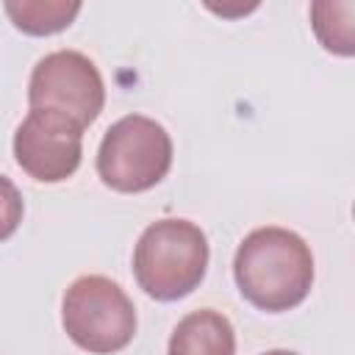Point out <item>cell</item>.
<instances>
[{
    "instance_id": "obj_11",
    "label": "cell",
    "mask_w": 355,
    "mask_h": 355,
    "mask_svg": "<svg viewBox=\"0 0 355 355\" xmlns=\"http://www.w3.org/2000/svg\"><path fill=\"white\" fill-rule=\"evenodd\" d=\"M258 8V3H250V6H241V8H225V6H208V11H214V14H219V17H241V14H250V11H255Z\"/></svg>"
},
{
    "instance_id": "obj_1",
    "label": "cell",
    "mask_w": 355,
    "mask_h": 355,
    "mask_svg": "<svg viewBox=\"0 0 355 355\" xmlns=\"http://www.w3.org/2000/svg\"><path fill=\"white\" fill-rule=\"evenodd\" d=\"M241 297L266 313H283L305 302L313 286V252L308 241L277 225L247 233L233 258Z\"/></svg>"
},
{
    "instance_id": "obj_12",
    "label": "cell",
    "mask_w": 355,
    "mask_h": 355,
    "mask_svg": "<svg viewBox=\"0 0 355 355\" xmlns=\"http://www.w3.org/2000/svg\"><path fill=\"white\" fill-rule=\"evenodd\" d=\"M261 355H300V352H291V349H266Z\"/></svg>"
},
{
    "instance_id": "obj_9",
    "label": "cell",
    "mask_w": 355,
    "mask_h": 355,
    "mask_svg": "<svg viewBox=\"0 0 355 355\" xmlns=\"http://www.w3.org/2000/svg\"><path fill=\"white\" fill-rule=\"evenodd\" d=\"M352 17H355L352 0H316V3H311V28H313L319 44L333 55L349 58L355 53Z\"/></svg>"
},
{
    "instance_id": "obj_6",
    "label": "cell",
    "mask_w": 355,
    "mask_h": 355,
    "mask_svg": "<svg viewBox=\"0 0 355 355\" xmlns=\"http://www.w3.org/2000/svg\"><path fill=\"white\" fill-rule=\"evenodd\" d=\"M14 158L28 178L39 183H61L80 166L83 128L64 114L31 108L14 130Z\"/></svg>"
},
{
    "instance_id": "obj_4",
    "label": "cell",
    "mask_w": 355,
    "mask_h": 355,
    "mask_svg": "<svg viewBox=\"0 0 355 355\" xmlns=\"http://www.w3.org/2000/svg\"><path fill=\"white\" fill-rule=\"evenodd\" d=\"M172 166V136L161 122L144 114L116 119L97 147L100 180L122 194H139L158 186Z\"/></svg>"
},
{
    "instance_id": "obj_2",
    "label": "cell",
    "mask_w": 355,
    "mask_h": 355,
    "mask_svg": "<svg viewBox=\"0 0 355 355\" xmlns=\"http://www.w3.org/2000/svg\"><path fill=\"white\" fill-rule=\"evenodd\" d=\"M208 258L211 250L200 225L189 219H158L141 230L133 247V277L147 297L175 302L202 283Z\"/></svg>"
},
{
    "instance_id": "obj_3",
    "label": "cell",
    "mask_w": 355,
    "mask_h": 355,
    "mask_svg": "<svg viewBox=\"0 0 355 355\" xmlns=\"http://www.w3.org/2000/svg\"><path fill=\"white\" fill-rule=\"evenodd\" d=\"M61 324L75 347L92 355H114L136 336V305L105 275H80L61 300Z\"/></svg>"
},
{
    "instance_id": "obj_7",
    "label": "cell",
    "mask_w": 355,
    "mask_h": 355,
    "mask_svg": "<svg viewBox=\"0 0 355 355\" xmlns=\"http://www.w3.org/2000/svg\"><path fill=\"white\" fill-rule=\"evenodd\" d=\"M166 355H236V330L214 308L191 311L175 324Z\"/></svg>"
},
{
    "instance_id": "obj_10",
    "label": "cell",
    "mask_w": 355,
    "mask_h": 355,
    "mask_svg": "<svg viewBox=\"0 0 355 355\" xmlns=\"http://www.w3.org/2000/svg\"><path fill=\"white\" fill-rule=\"evenodd\" d=\"M22 214H25V202H22L19 189L14 186L11 178L0 175V241L11 239L17 233Z\"/></svg>"
},
{
    "instance_id": "obj_8",
    "label": "cell",
    "mask_w": 355,
    "mask_h": 355,
    "mask_svg": "<svg viewBox=\"0 0 355 355\" xmlns=\"http://www.w3.org/2000/svg\"><path fill=\"white\" fill-rule=\"evenodd\" d=\"M78 0H6L3 11L11 25L28 36H53L67 31L80 14Z\"/></svg>"
},
{
    "instance_id": "obj_5",
    "label": "cell",
    "mask_w": 355,
    "mask_h": 355,
    "mask_svg": "<svg viewBox=\"0 0 355 355\" xmlns=\"http://www.w3.org/2000/svg\"><path fill=\"white\" fill-rule=\"evenodd\" d=\"M28 103L31 108L64 114L86 130L105 105V83L89 55L55 50L36 61L28 80Z\"/></svg>"
}]
</instances>
